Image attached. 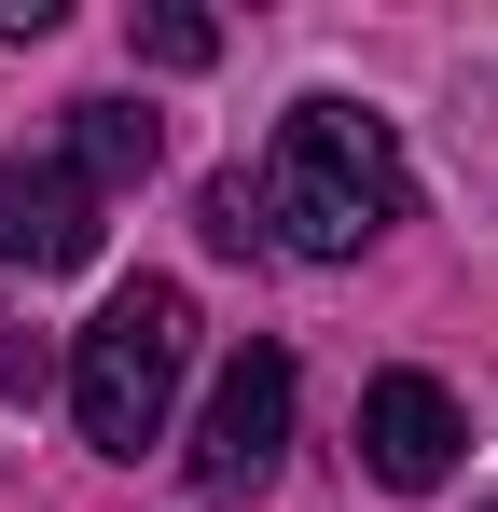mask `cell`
Here are the masks:
<instances>
[{
    "label": "cell",
    "instance_id": "cell-8",
    "mask_svg": "<svg viewBox=\"0 0 498 512\" xmlns=\"http://www.w3.org/2000/svg\"><path fill=\"white\" fill-rule=\"evenodd\" d=\"M194 222H208V250H222V263H249V250H263V180L222 167L208 194H194Z\"/></svg>",
    "mask_w": 498,
    "mask_h": 512
},
{
    "label": "cell",
    "instance_id": "cell-4",
    "mask_svg": "<svg viewBox=\"0 0 498 512\" xmlns=\"http://www.w3.org/2000/svg\"><path fill=\"white\" fill-rule=\"evenodd\" d=\"M457 443H471V416H457L443 374H374V388H360V457H374V485L429 499V485L457 471Z\"/></svg>",
    "mask_w": 498,
    "mask_h": 512
},
{
    "label": "cell",
    "instance_id": "cell-3",
    "mask_svg": "<svg viewBox=\"0 0 498 512\" xmlns=\"http://www.w3.org/2000/svg\"><path fill=\"white\" fill-rule=\"evenodd\" d=\"M277 457H291V346H236L180 471H194V499H249V485H277Z\"/></svg>",
    "mask_w": 498,
    "mask_h": 512
},
{
    "label": "cell",
    "instance_id": "cell-5",
    "mask_svg": "<svg viewBox=\"0 0 498 512\" xmlns=\"http://www.w3.org/2000/svg\"><path fill=\"white\" fill-rule=\"evenodd\" d=\"M0 263H28V277L97 263V180L70 153H14L0 167Z\"/></svg>",
    "mask_w": 498,
    "mask_h": 512
},
{
    "label": "cell",
    "instance_id": "cell-6",
    "mask_svg": "<svg viewBox=\"0 0 498 512\" xmlns=\"http://www.w3.org/2000/svg\"><path fill=\"white\" fill-rule=\"evenodd\" d=\"M166 125L139 111V97H70V167L97 180V194H125V180H153Z\"/></svg>",
    "mask_w": 498,
    "mask_h": 512
},
{
    "label": "cell",
    "instance_id": "cell-2",
    "mask_svg": "<svg viewBox=\"0 0 498 512\" xmlns=\"http://www.w3.org/2000/svg\"><path fill=\"white\" fill-rule=\"evenodd\" d=\"M180 374H194V291H180V277H125V291L97 305V333L70 346V416H83V443H97V457L166 443Z\"/></svg>",
    "mask_w": 498,
    "mask_h": 512
},
{
    "label": "cell",
    "instance_id": "cell-7",
    "mask_svg": "<svg viewBox=\"0 0 498 512\" xmlns=\"http://www.w3.org/2000/svg\"><path fill=\"white\" fill-rule=\"evenodd\" d=\"M125 42H139L153 70H208V56H222V28H208L194 0H139V14H125Z\"/></svg>",
    "mask_w": 498,
    "mask_h": 512
},
{
    "label": "cell",
    "instance_id": "cell-1",
    "mask_svg": "<svg viewBox=\"0 0 498 512\" xmlns=\"http://www.w3.org/2000/svg\"><path fill=\"white\" fill-rule=\"evenodd\" d=\"M402 208H415V180H402L388 111L305 97V111L277 125V167H263V236H277V250H305V263H360Z\"/></svg>",
    "mask_w": 498,
    "mask_h": 512
}]
</instances>
